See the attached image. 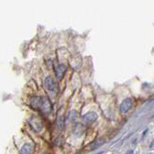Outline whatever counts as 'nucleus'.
I'll return each instance as SVG.
<instances>
[{"instance_id": "obj_1", "label": "nucleus", "mask_w": 154, "mask_h": 154, "mask_svg": "<svg viewBox=\"0 0 154 154\" xmlns=\"http://www.w3.org/2000/svg\"><path fill=\"white\" fill-rule=\"evenodd\" d=\"M31 107L43 113H50L52 109L50 101L45 97H33L31 99Z\"/></svg>"}, {"instance_id": "obj_2", "label": "nucleus", "mask_w": 154, "mask_h": 154, "mask_svg": "<svg viewBox=\"0 0 154 154\" xmlns=\"http://www.w3.org/2000/svg\"><path fill=\"white\" fill-rule=\"evenodd\" d=\"M132 104H133V101L132 99H130V98H127V99H125L123 102L120 104V107H119V110H120V113H127L128 110L131 109L132 107Z\"/></svg>"}, {"instance_id": "obj_3", "label": "nucleus", "mask_w": 154, "mask_h": 154, "mask_svg": "<svg viewBox=\"0 0 154 154\" xmlns=\"http://www.w3.org/2000/svg\"><path fill=\"white\" fill-rule=\"evenodd\" d=\"M45 87L48 91H54L56 89V83L52 77H46L45 79Z\"/></svg>"}, {"instance_id": "obj_4", "label": "nucleus", "mask_w": 154, "mask_h": 154, "mask_svg": "<svg viewBox=\"0 0 154 154\" xmlns=\"http://www.w3.org/2000/svg\"><path fill=\"white\" fill-rule=\"evenodd\" d=\"M96 119H97V114L95 113H88L83 116V121L86 125H90L91 123H94Z\"/></svg>"}, {"instance_id": "obj_5", "label": "nucleus", "mask_w": 154, "mask_h": 154, "mask_svg": "<svg viewBox=\"0 0 154 154\" xmlns=\"http://www.w3.org/2000/svg\"><path fill=\"white\" fill-rule=\"evenodd\" d=\"M66 70V67L64 64L58 65L55 68V74H56L57 79L59 80H61L63 79V77H64V74H65Z\"/></svg>"}, {"instance_id": "obj_6", "label": "nucleus", "mask_w": 154, "mask_h": 154, "mask_svg": "<svg viewBox=\"0 0 154 154\" xmlns=\"http://www.w3.org/2000/svg\"><path fill=\"white\" fill-rule=\"evenodd\" d=\"M30 123H31V126L34 128V130L37 132L41 131V130L42 129V123L37 118H32L30 120Z\"/></svg>"}, {"instance_id": "obj_7", "label": "nucleus", "mask_w": 154, "mask_h": 154, "mask_svg": "<svg viewBox=\"0 0 154 154\" xmlns=\"http://www.w3.org/2000/svg\"><path fill=\"white\" fill-rule=\"evenodd\" d=\"M104 143H105L104 139L100 138V139H96V141H94L93 143H91V144H90V146H89V148L91 149V150H94V149H96V148L100 147Z\"/></svg>"}, {"instance_id": "obj_8", "label": "nucleus", "mask_w": 154, "mask_h": 154, "mask_svg": "<svg viewBox=\"0 0 154 154\" xmlns=\"http://www.w3.org/2000/svg\"><path fill=\"white\" fill-rule=\"evenodd\" d=\"M33 150H34L33 146H31V144H29V143H26V144H24V146L21 147L20 153H22V154H28V153H32Z\"/></svg>"}, {"instance_id": "obj_9", "label": "nucleus", "mask_w": 154, "mask_h": 154, "mask_svg": "<svg viewBox=\"0 0 154 154\" xmlns=\"http://www.w3.org/2000/svg\"><path fill=\"white\" fill-rule=\"evenodd\" d=\"M57 124H58V127H59L60 129H63L64 128V118H63L62 116H59L57 119Z\"/></svg>"}]
</instances>
